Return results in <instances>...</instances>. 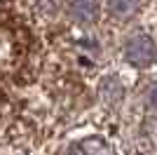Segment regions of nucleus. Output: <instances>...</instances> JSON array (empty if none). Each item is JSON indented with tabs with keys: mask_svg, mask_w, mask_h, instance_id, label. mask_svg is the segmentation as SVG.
Returning <instances> with one entry per match:
<instances>
[{
	"mask_svg": "<svg viewBox=\"0 0 157 155\" xmlns=\"http://www.w3.org/2000/svg\"><path fill=\"white\" fill-rule=\"evenodd\" d=\"M124 59L131 66H152L157 61V45L148 35H134L124 45Z\"/></svg>",
	"mask_w": 157,
	"mask_h": 155,
	"instance_id": "nucleus-1",
	"label": "nucleus"
},
{
	"mask_svg": "<svg viewBox=\"0 0 157 155\" xmlns=\"http://www.w3.org/2000/svg\"><path fill=\"white\" fill-rule=\"evenodd\" d=\"M68 14L78 24H94L98 19L96 0H68Z\"/></svg>",
	"mask_w": 157,
	"mask_h": 155,
	"instance_id": "nucleus-2",
	"label": "nucleus"
},
{
	"mask_svg": "<svg viewBox=\"0 0 157 155\" xmlns=\"http://www.w3.org/2000/svg\"><path fill=\"white\" fill-rule=\"evenodd\" d=\"M143 0H108V12L115 19H131L141 10Z\"/></svg>",
	"mask_w": 157,
	"mask_h": 155,
	"instance_id": "nucleus-3",
	"label": "nucleus"
},
{
	"mask_svg": "<svg viewBox=\"0 0 157 155\" xmlns=\"http://www.w3.org/2000/svg\"><path fill=\"white\" fill-rule=\"evenodd\" d=\"M66 155H103V153H94V150H92V141H89V143H80V146L68 148Z\"/></svg>",
	"mask_w": 157,
	"mask_h": 155,
	"instance_id": "nucleus-4",
	"label": "nucleus"
},
{
	"mask_svg": "<svg viewBox=\"0 0 157 155\" xmlns=\"http://www.w3.org/2000/svg\"><path fill=\"white\" fill-rule=\"evenodd\" d=\"M148 99H150V103L157 108V85H152V87H150V92H148Z\"/></svg>",
	"mask_w": 157,
	"mask_h": 155,
	"instance_id": "nucleus-5",
	"label": "nucleus"
}]
</instances>
